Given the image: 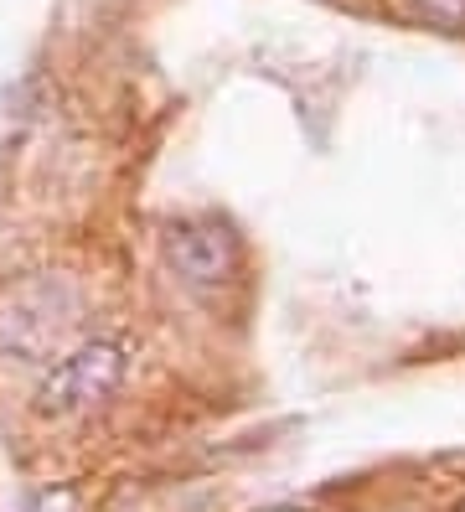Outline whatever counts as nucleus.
Here are the masks:
<instances>
[{
  "label": "nucleus",
  "mask_w": 465,
  "mask_h": 512,
  "mask_svg": "<svg viewBox=\"0 0 465 512\" xmlns=\"http://www.w3.org/2000/svg\"><path fill=\"white\" fill-rule=\"evenodd\" d=\"M124 378V347L119 342H93L78 347L73 357H62L52 368V378L42 383V409L47 414H73L99 404L104 394H114V383Z\"/></svg>",
  "instance_id": "obj_1"
},
{
  "label": "nucleus",
  "mask_w": 465,
  "mask_h": 512,
  "mask_svg": "<svg viewBox=\"0 0 465 512\" xmlns=\"http://www.w3.org/2000/svg\"><path fill=\"white\" fill-rule=\"evenodd\" d=\"M166 254H171V269L186 285H217V280H228L233 264H238V244H233V233L223 223H181V228H171Z\"/></svg>",
  "instance_id": "obj_2"
},
{
  "label": "nucleus",
  "mask_w": 465,
  "mask_h": 512,
  "mask_svg": "<svg viewBox=\"0 0 465 512\" xmlns=\"http://www.w3.org/2000/svg\"><path fill=\"white\" fill-rule=\"evenodd\" d=\"M31 512H83L73 492H42L37 502H31Z\"/></svg>",
  "instance_id": "obj_3"
},
{
  "label": "nucleus",
  "mask_w": 465,
  "mask_h": 512,
  "mask_svg": "<svg viewBox=\"0 0 465 512\" xmlns=\"http://www.w3.org/2000/svg\"><path fill=\"white\" fill-rule=\"evenodd\" d=\"M274 512H300V507H274Z\"/></svg>",
  "instance_id": "obj_4"
}]
</instances>
